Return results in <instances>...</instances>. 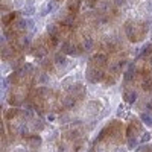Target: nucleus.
Masks as SVG:
<instances>
[{
    "instance_id": "nucleus-1",
    "label": "nucleus",
    "mask_w": 152,
    "mask_h": 152,
    "mask_svg": "<svg viewBox=\"0 0 152 152\" xmlns=\"http://www.w3.org/2000/svg\"><path fill=\"white\" fill-rule=\"evenodd\" d=\"M107 61H108V58L105 53H97L88 61V67L85 72V78L88 82L96 84L104 79V76H105L104 69L107 67Z\"/></svg>"
},
{
    "instance_id": "nucleus-2",
    "label": "nucleus",
    "mask_w": 152,
    "mask_h": 152,
    "mask_svg": "<svg viewBox=\"0 0 152 152\" xmlns=\"http://www.w3.org/2000/svg\"><path fill=\"white\" fill-rule=\"evenodd\" d=\"M148 29H149L148 23H143V21H128L125 24V32L129 40L134 43L142 41L148 34Z\"/></svg>"
},
{
    "instance_id": "nucleus-3",
    "label": "nucleus",
    "mask_w": 152,
    "mask_h": 152,
    "mask_svg": "<svg viewBox=\"0 0 152 152\" xmlns=\"http://www.w3.org/2000/svg\"><path fill=\"white\" fill-rule=\"evenodd\" d=\"M61 52L66 53V55H73V56H78L82 53V47H79L78 44H75L72 40H66L64 43L61 44Z\"/></svg>"
},
{
    "instance_id": "nucleus-4",
    "label": "nucleus",
    "mask_w": 152,
    "mask_h": 152,
    "mask_svg": "<svg viewBox=\"0 0 152 152\" xmlns=\"http://www.w3.org/2000/svg\"><path fill=\"white\" fill-rule=\"evenodd\" d=\"M24 143L28 145V148H29L31 151H35V149H38V148L41 146L43 138H41L40 135H37V134H34V135H28L26 138H24Z\"/></svg>"
},
{
    "instance_id": "nucleus-5",
    "label": "nucleus",
    "mask_w": 152,
    "mask_h": 152,
    "mask_svg": "<svg viewBox=\"0 0 152 152\" xmlns=\"http://www.w3.org/2000/svg\"><path fill=\"white\" fill-rule=\"evenodd\" d=\"M69 91H70V94H72L76 100H79V99H82L84 94H85V88H84L82 84H75Z\"/></svg>"
},
{
    "instance_id": "nucleus-6",
    "label": "nucleus",
    "mask_w": 152,
    "mask_h": 152,
    "mask_svg": "<svg viewBox=\"0 0 152 152\" xmlns=\"http://www.w3.org/2000/svg\"><path fill=\"white\" fill-rule=\"evenodd\" d=\"M67 11L72 12V14H78L79 12V8H81V0H67Z\"/></svg>"
},
{
    "instance_id": "nucleus-7",
    "label": "nucleus",
    "mask_w": 152,
    "mask_h": 152,
    "mask_svg": "<svg viewBox=\"0 0 152 152\" xmlns=\"http://www.w3.org/2000/svg\"><path fill=\"white\" fill-rule=\"evenodd\" d=\"M134 79H135V67H134V66H129L128 70H126L125 75H123V82L128 85V84L132 82Z\"/></svg>"
},
{
    "instance_id": "nucleus-8",
    "label": "nucleus",
    "mask_w": 152,
    "mask_h": 152,
    "mask_svg": "<svg viewBox=\"0 0 152 152\" xmlns=\"http://www.w3.org/2000/svg\"><path fill=\"white\" fill-rule=\"evenodd\" d=\"M53 64H55V66H58V67H66V66H67V58H66V53H62V52L55 53Z\"/></svg>"
},
{
    "instance_id": "nucleus-9",
    "label": "nucleus",
    "mask_w": 152,
    "mask_h": 152,
    "mask_svg": "<svg viewBox=\"0 0 152 152\" xmlns=\"http://www.w3.org/2000/svg\"><path fill=\"white\" fill-rule=\"evenodd\" d=\"M123 99H125L128 104H132L134 100L137 99V93H135L134 90H129V88H125V91H123Z\"/></svg>"
},
{
    "instance_id": "nucleus-10",
    "label": "nucleus",
    "mask_w": 152,
    "mask_h": 152,
    "mask_svg": "<svg viewBox=\"0 0 152 152\" xmlns=\"http://www.w3.org/2000/svg\"><path fill=\"white\" fill-rule=\"evenodd\" d=\"M76 104V99L72 96V94H67V96H64L62 97V107L64 108H73V105Z\"/></svg>"
},
{
    "instance_id": "nucleus-11",
    "label": "nucleus",
    "mask_w": 152,
    "mask_h": 152,
    "mask_svg": "<svg viewBox=\"0 0 152 152\" xmlns=\"http://www.w3.org/2000/svg\"><path fill=\"white\" fill-rule=\"evenodd\" d=\"M44 128V123L40 119H34L32 122H29V129L31 131H41Z\"/></svg>"
},
{
    "instance_id": "nucleus-12",
    "label": "nucleus",
    "mask_w": 152,
    "mask_h": 152,
    "mask_svg": "<svg viewBox=\"0 0 152 152\" xmlns=\"http://www.w3.org/2000/svg\"><path fill=\"white\" fill-rule=\"evenodd\" d=\"M18 114H20V110H18V108H11V110L5 111V120L14 119L15 116H18Z\"/></svg>"
},
{
    "instance_id": "nucleus-13",
    "label": "nucleus",
    "mask_w": 152,
    "mask_h": 152,
    "mask_svg": "<svg viewBox=\"0 0 152 152\" xmlns=\"http://www.w3.org/2000/svg\"><path fill=\"white\" fill-rule=\"evenodd\" d=\"M140 119L146 126H152V113H142Z\"/></svg>"
},
{
    "instance_id": "nucleus-14",
    "label": "nucleus",
    "mask_w": 152,
    "mask_h": 152,
    "mask_svg": "<svg viewBox=\"0 0 152 152\" xmlns=\"http://www.w3.org/2000/svg\"><path fill=\"white\" fill-rule=\"evenodd\" d=\"M15 17H17L15 12H9L8 15H3V20H2V21H3V26H5V28H8V24L14 21V18H15Z\"/></svg>"
},
{
    "instance_id": "nucleus-15",
    "label": "nucleus",
    "mask_w": 152,
    "mask_h": 152,
    "mask_svg": "<svg viewBox=\"0 0 152 152\" xmlns=\"http://www.w3.org/2000/svg\"><path fill=\"white\" fill-rule=\"evenodd\" d=\"M149 140H151V132H143V135L140 138V143H146Z\"/></svg>"
},
{
    "instance_id": "nucleus-16",
    "label": "nucleus",
    "mask_w": 152,
    "mask_h": 152,
    "mask_svg": "<svg viewBox=\"0 0 152 152\" xmlns=\"http://www.w3.org/2000/svg\"><path fill=\"white\" fill-rule=\"evenodd\" d=\"M14 152H28V151H24V149H15Z\"/></svg>"
},
{
    "instance_id": "nucleus-17",
    "label": "nucleus",
    "mask_w": 152,
    "mask_h": 152,
    "mask_svg": "<svg viewBox=\"0 0 152 152\" xmlns=\"http://www.w3.org/2000/svg\"><path fill=\"white\" fill-rule=\"evenodd\" d=\"M149 110H152V100H151V104H149Z\"/></svg>"
}]
</instances>
